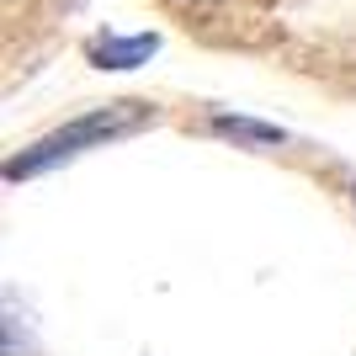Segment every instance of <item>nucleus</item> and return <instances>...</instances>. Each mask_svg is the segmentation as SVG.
<instances>
[{"label": "nucleus", "mask_w": 356, "mask_h": 356, "mask_svg": "<svg viewBox=\"0 0 356 356\" xmlns=\"http://www.w3.org/2000/svg\"><path fill=\"white\" fill-rule=\"evenodd\" d=\"M154 48H160L154 32H149V38H102V43L90 48V59L102 64V70H134V64L154 59Z\"/></svg>", "instance_id": "nucleus-2"}, {"label": "nucleus", "mask_w": 356, "mask_h": 356, "mask_svg": "<svg viewBox=\"0 0 356 356\" xmlns=\"http://www.w3.org/2000/svg\"><path fill=\"white\" fill-rule=\"evenodd\" d=\"M149 118H154V112H149L144 102H112V106H102V112H86V118L64 122L59 134H48L43 144H32L27 154H16V160L6 165V181L38 176V170L70 160V154H80V149H90V144H106V138H118V134H134V128H144Z\"/></svg>", "instance_id": "nucleus-1"}, {"label": "nucleus", "mask_w": 356, "mask_h": 356, "mask_svg": "<svg viewBox=\"0 0 356 356\" xmlns=\"http://www.w3.org/2000/svg\"><path fill=\"white\" fill-rule=\"evenodd\" d=\"M213 128L229 138H250V144H282V128L271 122H250V118H213Z\"/></svg>", "instance_id": "nucleus-3"}]
</instances>
